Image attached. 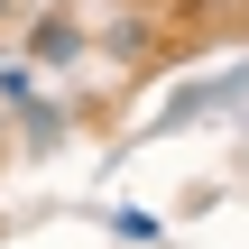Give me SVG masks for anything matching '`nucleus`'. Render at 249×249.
Wrapping results in <instances>:
<instances>
[{
    "instance_id": "obj_1",
    "label": "nucleus",
    "mask_w": 249,
    "mask_h": 249,
    "mask_svg": "<svg viewBox=\"0 0 249 249\" xmlns=\"http://www.w3.org/2000/svg\"><path fill=\"white\" fill-rule=\"evenodd\" d=\"M65 55H83V28L74 18H37L28 28V65H65Z\"/></svg>"
},
{
    "instance_id": "obj_2",
    "label": "nucleus",
    "mask_w": 249,
    "mask_h": 249,
    "mask_svg": "<svg viewBox=\"0 0 249 249\" xmlns=\"http://www.w3.org/2000/svg\"><path fill=\"white\" fill-rule=\"evenodd\" d=\"M0 148H9V120H0Z\"/></svg>"
},
{
    "instance_id": "obj_3",
    "label": "nucleus",
    "mask_w": 249,
    "mask_h": 249,
    "mask_svg": "<svg viewBox=\"0 0 249 249\" xmlns=\"http://www.w3.org/2000/svg\"><path fill=\"white\" fill-rule=\"evenodd\" d=\"M0 18H9V0H0Z\"/></svg>"
}]
</instances>
